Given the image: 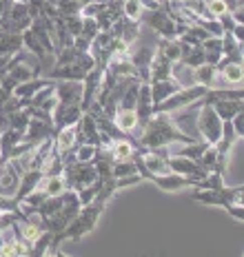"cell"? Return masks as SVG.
Listing matches in <instances>:
<instances>
[{
  "label": "cell",
  "mask_w": 244,
  "mask_h": 257,
  "mask_svg": "<svg viewBox=\"0 0 244 257\" xmlns=\"http://www.w3.org/2000/svg\"><path fill=\"white\" fill-rule=\"evenodd\" d=\"M138 144L142 149H158V147H167V144H187V142H195L198 138L189 136V133L180 131L178 128V122L171 113H153L149 117V122L145 124L140 133H138Z\"/></svg>",
  "instance_id": "1"
},
{
  "label": "cell",
  "mask_w": 244,
  "mask_h": 257,
  "mask_svg": "<svg viewBox=\"0 0 244 257\" xmlns=\"http://www.w3.org/2000/svg\"><path fill=\"white\" fill-rule=\"evenodd\" d=\"M206 93H209V87H202V84L180 87L176 93L164 98L162 102L153 104V113H158V111H162V113H176V111H182V109H187V106H193L195 102H200Z\"/></svg>",
  "instance_id": "2"
},
{
  "label": "cell",
  "mask_w": 244,
  "mask_h": 257,
  "mask_svg": "<svg viewBox=\"0 0 244 257\" xmlns=\"http://www.w3.org/2000/svg\"><path fill=\"white\" fill-rule=\"evenodd\" d=\"M244 186H220V189H193L191 200L200 202L204 206H222L242 204Z\"/></svg>",
  "instance_id": "3"
},
{
  "label": "cell",
  "mask_w": 244,
  "mask_h": 257,
  "mask_svg": "<svg viewBox=\"0 0 244 257\" xmlns=\"http://www.w3.org/2000/svg\"><path fill=\"white\" fill-rule=\"evenodd\" d=\"M198 106H200V111H198V131H200V136H202V140H206L209 144H215L222 136L220 115L215 113L213 106L206 102V100H200Z\"/></svg>",
  "instance_id": "4"
},
{
  "label": "cell",
  "mask_w": 244,
  "mask_h": 257,
  "mask_svg": "<svg viewBox=\"0 0 244 257\" xmlns=\"http://www.w3.org/2000/svg\"><path fill=\"white\" fill-rule=\"evenodd\" d=\"M93 64L95 62H93L91 53L84 51L73 62L62 64V67H54L49 73H47V78H49V80H80V82H82V78L87 76V71L93 67Z\"/></svg>",
  "instance_id": "5"
},
{
  "label": "cell",
  "mask_w": 244,
  "mask_h": 257,
  "mask_svg": "<svg viewBox=\"0 0 244 257\" xmlns=\"http://www.w3.org/2000/svg\"><path fill=\"white\" fill-rule=\"evenodd\" d=\"M142 18L147 20V25L151 29H156L164 40H176L178 38V23L171 18L164 9H153V12H145Z\"/></svg>",
  "instance_id": "6"
},
{
  "label": "cell",
  "mask_w": 244,
  "mask_h": 257,
  "mask_svg": "<svg viewBox=\"0 0 244 257\" xmlns=\"http://www.w3.org/2000/svg\"><path fill=\"white\" fill-rule=\"evenodd\" d=\"M147 180L153 182V184H156L158 189H162L164 193H178L182 189H193V186L198 184V180H195V178H187V175H180V173L149 175Z\"/></svg>",
  "instance_id": "7"
},
{
  "label": "cell",
  "mask_w": 244,
  "mask_h": 257,
  "mask_svg": "<svg viewBox=\"0 0 244 257\" xmlns=\"http://www.w3.org/2000/svg\"><path fill=\"white\" fill-rule=\"evenodd\" d=\"M167 162H169V169H171V173L187 175V178L202 180V178H206V173H209V171H204L198 162H195V160L182 158V155H169Z\"/></svg>",
  "instance_id": "8"
},
{
  "label": "cell",
  "mask_w": 244,
  "mask_h": 257,
  "mask_svg": "<svg viewBox=\"0 0 244 257\" xmlns=\"http://www.w3.org/2000/svg\"><path fill=\"white\" fill-rule=\"evenodd\" d=\"M82 115V109L80 104H62V102H56V106L51 109V122H54V128L62 126H69V124H76Z\"/></svg>",
  "instance_id": "9"
},
{
  "label": "cell",
  "mask_w": 244,
  "mask_h": 257,
  "mask_svg": "<svg viewBox=\"0 0 244 257\" xmlns=\"http://www.w3.org/2000/svg\"><path fill=\"white\" fill-rule=\"evenodd\" d=\"M56 98L62 104H80L82 82L80 80H56Z\"/></svg>",
  "instance_id": "10"
},
{
  "label": "cell",
  "mask_w": 244,
  "mask_h": 257,
  "mask_svg": "<svg viewBox=\"0 0 244 257\" xmlns=\"http://www.w3.org/2000/svg\"><path fill=\"white\" fill-rule=\"evenodd\" d=\"M153 56H156V51H153L151 47H142V49L129 53V60L134 64L138 78H140L142 82H149V69H151Z\"/></svg>",
  "instance_id": "11"
},
{
  "label": "cell",
  "mask_w": 244,
  "mask_h": 257,
  "mask_svg": "<svg viewBox=\"0 0 244 257\" xmlns=\"http://www.w3.org/2000/svg\"><path fill=\"white\" fill-rule=\"evenodd\" d=\"M202 100H206L211 106H213V111L217 115H220V120L222 122H226V120H231L235 113H240V111H244V104H242V100H224V98H211L209 93L204 95Z\"/></svg>",
  "instance_id": "12"
},
{
  "label": "cell",
  "mask_w": 244,
  "mask_h": 257,
  "mask_svg": "<svg viewBox=\"0 0 244 257\" xmlns=\"http://www.w3.org/2000/svg\"><path fill=\"white\" fill-rule=\"evenodd\" d=\"M182 87V84L178 82L176 78H164V80H156V82H149V89H151V100L153 104L162 102L164 98H169L171 93H176V91Z\"/></svg>",
  "instance_id": "13"
},
{
  "label": "cell",
  "mask_w": 244,
  "mask_h": 257,
  "mask_svg": "<svg viewBox=\"0 0 244 257\" xmlns=\"http://www.w3.org/2000/svg\"><path fill=\"white\" fill-rule=\"evenodd\" d=\"M171 67H173V62L167 60L162 53L156 51V56H153V62H151V69H149V82L171 78Z\"/></svg>",
  "instance_id": "14"
},
{
  "label": "cell",
  "mask_w": 244,
  "mask_h": 257,
  "mask_svg": "<svg viewBox=\"0 0 244 257\" xmlns=\"http://www.w3.org/2000/svg\"><path fill=\"white\" fill-rule=\"evenodd\" d=\"M113 122L118 124V128L122 133H134L136 126H138V117H136V111L134 109H115L113 113Z\"/></svg>",
  "instance_id": "15"
},
{
  "label": "cell",
  "mask_w": 244,
  "mask_h": 257,
  "mask_svg": "<svg viewBox=\"0 0 244 257\" xmlns=\"http://www.w3.org/2000/svg\"><path fill=\"white\" fill-rule=\"evenodd\" d=\"M215 73H217V69L213 67V64H206L202 62L200 67H195L193 69V82L195 84H202V87H213V80H215Z\"/></svg>",
  "instance_id": "16"
},
{
  "label": "cell",
  "mask_w": 244,
  "mask_h": 257,
  "mask_svg": "<svg viewBox=\"0 0 244 257\" xmlns=\"http://www.w3.org/2000/svg\"><path fill=\"white\" fill-rule=\"evenodd\" d=\"M20 36H23V47H25V49H29L36 58H38L40 62H45V60H47V56H51V53H47V51H45V47L40 45L38 38H36V36L31 34L29 29H25Z\"/></svg>",
  "instance_id": "17"
},
{
  "label": "cell",
  "mask_w": 244,
  "mask_h": 257,
  "mask_svg": "<svg viewBox=\"0 0 244 257\" xmlns=\"http://www.w3.org/2000/svg\"><path fill=\"white\" fill-rule=\"evenodd\" d=\"M49 244H51V233H49V231H40L38 237H36L34 242L29 244L27 255H31V257H42V255H47V250H49Z\"/></svg>",
  "instance_id": "18"
},
{
  "label": "cell",
  "mask_w": 244,
  "mask_h": 257,
  "mask_svg": "<svg viewBox=\"0 0 244 257\" xmlns=\"http://www.w3.org/2000/svg\"><path fill=\"white\" fill-rule=\"evenodd\" d=\"M158 53H162L164 58H167V60H171V62H178L180 60V56H182V53H180V45H178V38L176 40H160L158 42V49H156Z\"/></svg>",
  "instance_id": "19"
},
{
  "label": "cell",
  "mask_w": 244,
  "mask_h": 257,
  "mask_svg": "<svg viewBox=\"0 0 244 257\" xmlns=\"http://www.w3.org/2000/svg\"><path fill=\"white\" fill-rule=\"evenodd\" d=\"M142 14H145V9H142L140 0H122V16H125V18L140 23Z\"/></svg>",
  "instance_id": "20"
},
{
  "label": "cell",
  "mask_w": 244,
  "mask_h": 257,
  "mask_svg": "<svg viewBox=\"0 0 244 257\" xmlns=\"http://www.w3.org/2000/svg\"><path fill=\"white\" fill-rule=\"evenodd\" d=\"M95 153H98V147L95 144H78L76 149H73V160L76 162H93Z\"/></svg>",
  "instance_id": "21"
},
{
  "label": "cell",
  "mask_w": 244,
  "mask_h": 257,
  "mask_svg": "<svg viewBox=\"0 0 244 257\" xmlns=\"http://www.w3.org/2000/svg\"><path fill=\"white\" fill-rule=\"evenodd\" d=\"M224 208H226V213H229L231 217H235L237 222H244V208H242V204H226Z\"/></svg>",
  "instance_id": "22"
},
{
  "label": "cell",
  "mask_w": 244,
  "mask_h": 257,
  "mask_svg": "<svg viewBox=\"0 0 244 257\" xmlns=\"http://www.w3.org/2000/svg\"><path fill=\"white\" fill-rule=\"evenodd\" d=\"M78 3H80V5H82V7H84V5H89V3H93V0H78Z\"/></svg>",
  "instance_id": "23"
},
{
  "label": "cell",
  "mask_w": 244,
  "mask_h": 257,
  "mask_svg": "<svg viewBox=\"0 0 244 257\" xmlns=\"http://www.w3.org/2000/svg\"><path fill=\"white\" fill-rule=\"evenodd\" d=\"M16 3H27V0H16Z\"/></svg>",
  "instance_id": "24"
}]
</instances>
